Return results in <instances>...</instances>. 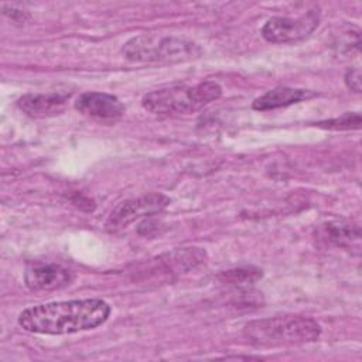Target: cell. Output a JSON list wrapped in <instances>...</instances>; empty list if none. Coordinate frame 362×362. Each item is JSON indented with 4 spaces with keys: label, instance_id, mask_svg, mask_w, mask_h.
<instances>
[{
    "label": "cell",
    "instance_id": "obj_1",
    "mask_svg": "<svg viewBox=\"0 0 362 362\" xmlns=\"http://www.w3.org/2000/svg\"><path fill=\"white\" fill-rule=\"evenodd\" d=\"M109 315L110 305L99 298L52 301L23 310L18 325L34 334L65 335L93 329Z\"/></svg>",
    "mask_w": 362,
    "mask_h": 362
},
{
    "label": "cell",
    "instance_id": "obj_2",
    "mask_svg": "<svg viewBox=\"0 0 362 362\" xmlns=\"http://www.w3.org/2000/svg\"><path fill=\"white\" fill-rule=\"evenodd\" d=\"M321 334L320 324L304 315H277L249 321L243 337L253 345L276 346L315 341Z\"/></svg>",
    "mask_w": 362,
    "mask_h": 362
},
{
    "label": "cell",
    "instance_id": "obj_3",
    "mask_svg": "<svg viewBox=\"0 0 362 362\" xmlns=\"http://www.w3.org/2000/svg\"><path fill=\"white\" fill-rule=\"evenodd\" d=\"M222 95V88L214 81H204L194 86L171 85L151 90L143 96V107L153 115L194 113Z\"/></svg>",
    "mask_w": 362,
    "mask_h": 362
},
{
    "label": "cell",
    "instance_id": "obj_4",
    "mask_svg": "<svg viewBox=\"0 0 362 362\" xmlns=\"http://www.w3.org/2000/svg\"><path fill=\"white\" fill-rule=\"evenodd\" d=\"M123 54L130 61H184L195 58L199 48L192 41L173 35L141 34L129 40Z\"/></svg>",
    "mask_w": 362,
    "mask_h": 362
},
{
    "label": "cell",
    "instance_id": "obj_5",
    "mask_svg": "<svg viewBox=\"0 0 362 362\" xmlns=\"http://www.w3.org/2000/svg\"><path fill=\"white\" fill-rule=\"evenodd\" d=\"M168 204L170 198L163 194H147L139 198L126 199L113 208L105 226L107 230L116 232L141 216H150L164 211Z\"/></svg>",
    "mask_w": 362,
    "mask_h": 362
},
{
    "label": "cell",
    "instance_id": "obj_6",
    "mask_svg": "<svg viewBox=\"0 0 362 362\" xmlns=\"http://www.w3.org/2000/svg\"><path fill=\"white\" fill-rule=\"evenodd\" d=\"M320 21V14L310 10L300 17H272L262 27V35L266 41L280 44L305 38L311 34Z\"/></svg>",
    "mask_w": 362,
    "mask_h": 362
},
{
    "label": "cell",
    "instance_id": "obj_7",
    "mask_svg": "<svg viewBox=\"0 0 362 362\" xmlns=\"http://www.w3.org/2000/svg\"><path fill=\"white\" fill-rule=\"evenodd\" d=\"M75 109L99 122H116L124 113V105L119 98L105 92H85L75 102Z\"/></svg>",
    "mask_w": 362,
    "mask_h": 362
},
{
    "label": "cell",
    "instance_id": "obj_8",
    "mask_svg": "<svg viewBox=\"0 0 362 362\" xmlns=\"http://www.w3.org/2000/svg\"><path fill=\"white\" fill-rule=\"evenodd\" d=\"M74 280V274L52 263H34L25 269L24 281L31 291H54L69 286Z\"/></svg>",
    "mask_w": 362,
    "mask_h": 362
},
{
    "label": "cell",
    "instance_id": "obj_9",
    "mask_svg": "<svg viewBox=\"0 0 362 362\" xmlns=\"http://www.w3.org/2000/svg\"><path fill=\"white\" fill-rule=\"evenodd\" d=\"M69 95L59 92L49 93H25L17 100V106L30 117H51L59 115L66 103Z\"/></svg>",
    "mask_w": 362,
    "mask_h": 362
},
{
    "label": "cell",
    "instance_id": "obj_10",
    "mask_svg": "<svg viewBox=\"0 0 362 362\" xmlns=\"http://www.w3.org/2000/svg\"><path fill=\"white\" fill-rule=\"evenodd\" d=\"M206 259L205 250L199 247H182L175 249L173 252H168L160 257L156 259V263L158 264V272L164 274L170 273H184L188 272L199 264H202Z\"/></svg>",
    "mask_w": 362,
    "mask_h": 362
},
{
    "label": "cell",
    "instance_id": "obj_11",
    "mask_svg": "<svg viewBox=\"0 0 362 362\" xmlns=\"http://www.w3.org/2000/svg\"><path fill=\"white\" fill-rule=\"evenodd\" d=\"M314 96V92L307 90V89H297V88H288V86H279L274 88L260 98L255 99L253 102V109L255 110H273L279 107H284L293 103H297L300 100L308 99Z\"/></svg>",
    "mask_w": 362,
    "mask_h": 362
},
{
    "label": "cell",
    "instance_id": "obj_12",
    "mask_svg": "<svg viewBox=\"0 0 362 362\" xmlns=\"http://www.w3.org/2000/svg\"><path fill=\"white\" fill-rule=\"evenodd\" d=\"M324 230H325L328 240H331L337 246H342V247L352 246L361 238L359 228L355 225L346 223V222H338V221L328 222L324 226Z\"/></svg>",
    "mask_w": 362,
    "mask_h": 362
},
{
    "label": "cell",
    "instance_id": "obj_13",
    "mask_svg": "<svg viewBox=\"0 0 362 362\" xmlns=\"http://www.w3.org/2000/svg\"><path fill=\"white\" fill-rule=\"evenodd\" d=\"M262 276L263 273L260 269L249 266V267H238V269L222 272L219 274V279L228 284H252L259 279H262Z\"/></svg>",
    "mask_w": 362,
    "mask_h": 362
},
{
    "label": "cell",
    "instance_id": "obj_14",
    "mask_svg": "<svg viewBox=\"0 0 362 362\" xmlns=\"http://www.w3.org/2000/svg\"><path fill=\"white\" fill-rule=\"evenodd\" d=\"M318 127L332 129V130H349V129H359L361 126V115L356 112H346L339 117L329 119L325 122H318Z\"/></svg>",
    "mask_w": 362,
    "mask_h": 362
},
{
    "label": "cell",
    "instance_id": "obj_15",
    "mask_svg": "<svg viewBox=\"0 0 362 362\" xmlns=\"http://www.w3.org/2000/svg\"><path fill=\"white\" fill-rule=\"evenodd\" d=\"M345 83L354 92H361V71L358 68H351L345 74Z\"/></svg>",
    "mask_w": 362,
    "mask_h": 362
}]
</instances>
